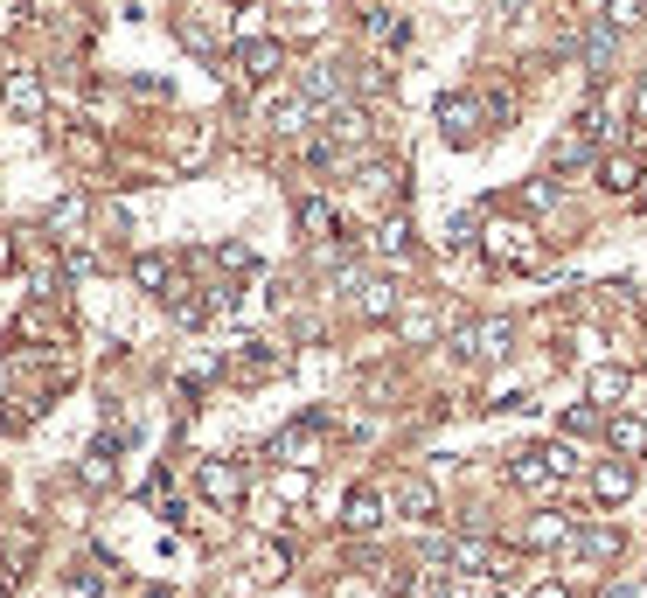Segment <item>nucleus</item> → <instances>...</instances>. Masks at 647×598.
Segmentation results:
<instances>
[{"label":"nucleus","mask_w":647,"mask_h":598,"mask_svg":"<svg viewBox=\"0 0 647 598\" xmlns=\"http://www.w3.org/2000/svg\"><path fill=\"white\" fill-rule=\"evenodd\" d=\"M327 223H334V209H327V202H300V230H307V237H321Z\"/></svg>","instance_id":"obj_24"},{"label":"nucleus","mask_w":647,"mask_h":598,"mask_svg":"<svg viewBox=\"0 0 647 598\" xmlns=\"http://www.w3.org/2000/svg\"><path fill=\"white\" fill-rule=\"evenodd\" d=\"M334 598H376V592H362V585H341V592H334Z\"/></svg>","instance_id":"obj_28"},{"label":"nucleus","mask_w":647,"mask_h":598,"mask_svg":"<svg viewBox=\"0 0 647 598\" xmlns=\"http://www.w3.org/2000/svg\"><path fill=\"white\" fill-rule=\"evenodd\" d=\"M237 63H244V77H272V70H279V42H272V35H258V42H244V49H237Z\"/></svg>","instance_id":"obj_12"},{"label":"nucleus","mask_w":647,"mask_h":598,"mask_svg":"<svg viewBox=\"0 0 647 598\" xmlns=\"http://www.w3.org/2000/svg\"><path fill=\"white\" fill-rule=\"evenodd\" d=\"M585 390H592V404H620V397L634 390V376H627L620 362H606V369H592V383H585Z\"/></svg>","instance_id":"obj_11"},{"label":"nucleus","mask_w":647,"mask_h":598,"mask_svg":"<svg viewBox=\"0 0 647 598\" xmlns=\"http://www.w3.org/2000/svg\"><path fill=\"white\" fill-rule=\"evenodd\" d=\"M390 494H397L404 522H432V515H439V494H432V480H418V473H404V480H397Z\"/></svg>","instance_id":"obj_7"},{"label":"nucleus","mask_w":647,"mask_h":598,"mask_svg":"<svg viewBox=\"0 0 647 598\" xmlns=\"http://www.w3.org/2000/svg\"><path fill=\"white\" fill-rule=\"evenodd\" d=\"M251 578H286V550H258L251 557Z\"/></svg>","instance_id":"obj_26"},{"label":"nucleus","mask_w":647,"mask_h":598,"mask_svg":"<svg viewBox=\"0 0 647 598\" xmlns=\"http://www.w3.org/2000/svg\"><path fill=\"white\" fill-rule=\"evenodd\" d=\"M508 480H515L522 494H536V501H543V494H557V473H550V459H543V446H536V452H515Z\"/></svg>","instance_id":"obj_5"},{"label":"nucleus","mask_w":647,"mask_h":598,"mask_svg":"<svg viewBox=\"0 0 647 598\" xmlns=\"http://www.w3.org/2000/svg\"><path fill=\"white\" fill-rule=\"evenodd\" d=\"M481 251L494 258V265H508V272H536V265H543V251H536V230H529V223H487Z\"/></svg>","instance_id":"obj_1"},{"label":"nucleus","mask_w":647,"mask_h":598,"mask_svg":"<svg viewBox=\"0 0 647 598\" xmlns=\"http://www.w3.org/2000/svg\"><path fill=\"white\" fill-rule=\"evenodd\" d=\"M202 494H209L216 508H230V501L244 494V466H230V459H209V466H202Z\"/></svg>","instance_id":"obj_9"},{"label":"nucleus","mask_w":647,"mask_h":598,"mask_svg":"<svg viewBox=\"0 0 647 598\" xmlns=\"http://www.w3.org/2000/svg\"><path fill=\"white\" fill-rule=\"evenodd\" d=\"M599 181H606L613 195H627V188L641 181V153H606V160H599Z\"/></svg>","instance_id":"obj_10"},{"label":"nucleus","mask_w":647,"mask_h":598,"mask_svg":"<svg viewBox=\"0 0 647 598\" xmlns=\"http://www.w3.org/2000/svg\"><path fill=\"white\" fill-rule=\"evenodd\" d=\"M606 439H613L620 452H647V418H634V411H627V418H613V425H606Z\"/></svg>","instance_id":"obj_16"},{"label":"nucleus","mask_w":647,"mask_h":598,"mask_svg":"<svg viewBox=\"0 0 647 598\" xmlns=\"http://www.w3.org/2000/svg\"><path fill=\"white\" fill-rule=\"evenodd\" d=\"M627 494H634V466H627V459H606V466H592V501L620 508Z\"/></svg>","instance_id":"obj_6"},{"label":"nucleus","mask_w":647,"mask_h":598,"mask_svg":"<svg viewBox=\"0 0 647 598\" xmlns=\"http://www.w3.org/2000/svg\"><path fill=\"white\" fill-rule=\"evenodd\" d=\"M133 272H140V286H154V293H161L167 279H174V265H167L161 251H147V258H140V265H133Z\"/></svg>","instance_id":"obj_21"},{"label":"nucleus","mask_w":647,"mask_h":598,"mask_svg":"<svg viewBox=\"0 0 647 598\" xmlns=\"http://www.w3.org/2000/svg\"><path fill=\"white\" fill-rule=\"evenodd\" d=\"M571 550H578V557H620V536H613V529H578Z\"/></svg>","instance_id":"obj_17"},{"label":"nucleus","mask_w":647,"mask_h":598,"mask_svg":"<svg viewBox=\"0 0 647 598\" xmlns=\"http://www.w3.org/2000/svg\"><path fill=\"white\" fill-rule=\"evenodd\" d=\"M481 98L474 91H453V98H439V126H446V140H481Z\"/></svg>","instance_id":"obj_4"},{"label":"nucleus","mask_w":647,"mask_h":598,"mask_svg":"<svg viewBox=\"0 0 647 598\" xmlns=\"http://www.w3.org/2000/svg\"><path fill=\"white\" fill-rule=\"evenodd\" d=\"M613 35H620V28H606V21L585 35V63H592V70H606V63H613Z\"/></svg>","instance_id":"obj_19"},{"label":"nucleus","mask_w":647,"mask_h":598,"mask_svg":"<svg viewBox=\"0 0 647 598\" xmlns=\"http://www.w3.org/2000/svg\"><path fill=\"white\" fill-rule=\"evenodd\" d=\"M321 432H327V418L314 411V418H300V425H286L279 439H272V459H286V466H314V452H321Z\"/></svg>","instance_id":"obj_2"},{"label":"nucleus","mask_w":647,"mask_h":598,"mask_svg":"<svg viewBox=\"0 0 647 598\" xmlns=\"http://www.w3.org/2000/svg\"><path fill=\"white\" fill-rule=\"evenodd\" d=\"M543 459H550V473H557V480L585 466V459H578V446H571V439H557V446H543Z\"/></svg>","instance_id":"obj_22"},{"label":"nucleus","mask_w":647,"mask_h":598,"mask_svg":"<svg viewBox=\"0 0 647 598\" xmlns=\"http://www.w3.org/2000/svg\"><path fill=\"white\" fill-rule=\"evenodd\" d=\"M571 536H578V529H571L564 515H536V522H529V543H543V550H550V543H571Z\"/></svg>","instance_id":"obj_18"},{"label":"nucleus","mask_w":647,"mask_h":598,"mask_svg":"<svg viewBox=\"0 0 647 598\" xmlns=\"http://www.w3.org/2000/svg\"><path fill=\"white\" fill-rule=\"evenodd\" d=\"M634 105H641V119H647V77H641V98H634Z\"/></svg>","instance_id":"obj_29"},{"label":"nucleus","mask_w":647,"mask_h":598,"mask_svg":"<svg viewBox=\"0 0 647 598\" xmlns=\"http://www.w3.org/2000/svg\"><path fill=\"white\" fill-rule=\"evenodd\" d=\"M279 501H286V508H300V501H307V473H300V466H293V473H279Z\"/></svg>","instance_id":"obj_25"},{"label":"nucleus","mask_w":647,"mask_h":598,"mask_svg":"<svg viewBox=\"0 0 647 598\" xmlns=\"http://www.w3.org/2000/svg\"><path fill=\"white\" fill-rule=\"evenodd\" d=\"M508 341H515V327H508V320H481V327H467V334H460V348H467V355H481V362L508 355Z\"/></svg>","instance_id":"obj_8"},{"label":"nucleus","mask_w":647,"mask_h":598,"mask_svg":"<svg viewBox=\"0 0 647 598\" xmlns=\"http://www.w3.org/2000/svg\"><path fill=\"white\" fill-rule=\"evenodd\" d=\"M376 251H383V258H404V251H411V230H404V223L390 216V223L376 230Z\"/></svg>","instance_id":"obj_20"},{"label":"nucleus","mask_w":647,"mask_h":598,"mask_svg":"<svg viewBox=\"0 0 647 598\" xmlns=\"http://www.w3.org/2000/svg\"><path fill=\"white\" fill-rule=\"evenodd\" d=\"M0 98H7V112H42V77H28V70H21V77H7V91H0Z\"/></svg>","instance_id":"obj_15"},{"label":"nucleus","mask_w":647,"mask_h":598,"mask_svg":"<svg viewBox=\"0 0 647 598\" xmlns=\"http://www.w3.org/2000/svg\"><path fill=\"white\" fill-rule=\"evenodd\" d=\"M647 0H606V28H634Z\"/></svg>","instance_id":"obj_23"},{"label":"nucleus","mask_w":647,"mask_h":598,"mask_svg":"<svg viewBox=\"0 0 647 598\" xmlns=\"http://www.w3.org/2000/svg\"><path fill=\"white\" fill-rule=\"evenodd\" d=\"M529 598H571V585H536Z\"/></svg>","instance_id":"obj_27"},{"label":"nucleus","mask_w":647,"mask_h":598,"mask_svg":"<svg viewBox=\"0 0 647 598\" xmlns=\"http://www.w3.org/2000/svg\"><path fill=\"white\" fill-rule=\"evenodd\" d=\"M355 306H362V313H369V320H383V313H397V286H390V279H362V286H355Z\"/></svg>","instance_id":"obj_14"},{"label":"nucleus","mask_w":647,"mask_h":598,"mask_svg":"<svg viewBox=\"0 0 647 598\" xmlns=\"http://www.w3.org/2000/svg\"><path fill=\"white\" fill-rule=\"evenodd\" d=\"M341 522H348V529H376V522H383V494H376V487H355Z\"/></svg>","instance_id":"obj_13"},{"label":"nucleus","mask_w":647,"mask_h":598,"mask_svg":"<svg viewBox=\"0 0 647 598\" xmlns=\"http://www.w3.org/2000/svg\"><path fill=\"white\" fill-rule=\"evenodd\" d=\"M265 126L272 133H307L314 126V98L307 91H272L265 98Z\"/></svg>","instance_id":"obj_3"}]
</instances>
